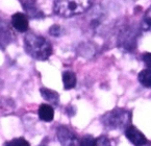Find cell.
<instances>
[{
	"label": "cell",
	"mask_w": 151,
	"mask_h": 146,
	"mask_svg": "<svg viewBox=\"0 0 151 146\" xmlns=\"http://www.w3.org/2000/svg\"><path fill=\"white\" fill-rule=\"evenodd\" d=\"M40 92L42 97L45 100H47L48 102H51L53 104H58V101H60V96H58V94L56 93L55 91L50 90V89H47V88H41Z\"/></svg>",
	"instance_id": "8fae6325"
},
{
	"label": "cell",
	"mask_w": 151,
	"mask_h": 146,
	"mask_svg": "<svg viewBox=\"0 0 151 146\" xmlns=\"http://www.w3.org/2000/svg\"><path fill=\"white\" fill-rule=\"evenodd\" d=\"M60 31H62V28H60V26L58 24L52 25V26L49 28V33L51 35H53V37H58V35H60Z\"/></svg>",
	"instance_id": "e0dca14e"
},
{
	"label": "cell",
	"mask_w": 151,
	"mask_h": 146,
	"mask_svg": "<svg viewBox=\"0 0 151 146\" xmlns=\"http://www.w3.org/2000/svg\"><path fill=\"white\" fill-rule=\"evenodd\" d=\"M96 140H97L98 146H111V142L106 137H99Z\"/></svg>",
	"instance_id": "ac0fdd59"
},
{
	"label": "cell",
	"mask_w": 151,
	"mask_h": 146,
	"mask_svg": "<svg viewBox=\"0 0 151 146\" xmlns=\"http://www.w3.org/2000/svg\"><path fill=\"white\" fill-rule=\"evenodd\" d=\"M22 7L24 9V11L26 12V15L29 18H33V19L44 18V14L38 7L35 0H25V1L22 2Z\"/></svg>",
	"instance_id": "52a82bcc"
},
{
	"label": "cell",
	"mask_w": 151,
	"mask_h": 146,
	"mask_svg": "<svg viewBox=\"0 0 151 146\" xmlns=\"http://www.w3.org/2000/svg\"><path fill=\"white\" fill-rule=\"evenodd\" d=\"M63 82L66 90L73 89L76 86V75L72 71H65L63 73Z\"/></svg>",
	"instance_id": "7c38bea8"
},
{
	"label": "cell",
	"mask_w": 151,
	"mask_h": 146,
	"mask_svg": "<svg viewBox=\"0 0 151 146\" xmlns=\"http://www.w3.org/2000/svg\"><path fill=\"white\" fill-rule=\"evenodd\" d=\"M12 33L4 21L0 20V47L4 46L11 41Z\"/></svg>",
	"instance_id": "30bf717a"
},
{
	"label": "cell",
	"mask_w": 151,
	"mask_h": 146,
	"mask_svg": "<svg viewBox=\"0 0 151 146\" xmlns=\"http://www.w3.org/2000/svg\"><path fill=\"white\" fill-rule=\"evenodd\" d=\"M125 136L126 138L136 146H143L147 143V139L137 127L132 125L127 126L125 129Z\"/></svg>",
	"instance_id": "8992f818"
},
{
	"label": "cell",
	"mask_w": 151,
	"mask_h": 146,
	"mask_svg": "<svg viewBox=\"0 0 151 146\" xmlns=\"http://www.w3.org/2000/svg\"><path fill=\"white\" fill-rule=\"evenodd\" d=\"M93 4V0H55L54 12L60 17L70 18L87 12Z\"/></svg>",
	"instance_id": "7a4b0ae2"
},
{
	"label": "cell",
	"mask_w": 151,
	"mask_h": 146,
	"mask_svg": "<svg viewBox=\"0 0 151 146\" xmlns=\"http://www.w3.org/2000/svg\"><path fill=\"white\" fill-rule=\"evenodd\" d=\"M79 146H98L97 140L92 137V136H85L80 141Z\"/></svg>",
	"instance_id": "2e32d148"
},
{
	"label": "cell",
	"mask_w": 151,
	"mask_h": 146,
	"mask_svg": "<svg viewBox=\"0 0 151 146\" xmlns=\"http://www.w3.org/2000/svg\"><path fill=\"white\" fill-rule=\"evenodd\" d=\"M139 37V28L133 25H126L118 35V45L126 51H132L137 47V40Z\"/></svg>",
	"instance_id": "277c9868"
},
{
	"label": "cell",
	"mask_w": 151,
	"mask_h": 146,
	"mask_svg": "<svg viewBox=\"0 0 151 146\" xmlns=\"http://www.w3.org/2000/svg\"><path fill=\"white\" fill-rule=\"evenodd\" d=\"M131 115L129 112L122 110V108H116L102 116L101 121L103 125L109 129H118L122 127H126L127 124L130 122Z\"/></svg>",
	"instance_id": "3957f363"
},
{
	"label": "cell",
	"mask_w": 151,
	"mask_h": 146,
	"mask_svg": "<svg viewBox=\"0 0 151 146\" xmlns=\"http://www.w3.org/2000/svg\"><path fill=\"white\" fill-rule=\"evenodd\" d=\"M39 117L41 120L45 122H50L53 120L54 117V110L49 104H41L39 108Z\"/></svg>",
	"instance_id": "9c48e42d"
},
{
	"label": "cell",
	"mask_w": 151,
	"mask_h": 146,
	"mask_svg": "<svg viewBox=\"0 0 151 146\" xmlns=\"http://www.w3.org/2000/svg\"><path fill=\"white\" fill-rule=\"evenodd\" d=\"M25 51L33 59L45 61L51 56L52 45L42 35L28 33L24 38Z\"/></svg>",
	"instance_id": "6da1fadb"
},
{
	"label": "cell",
	"mask_w": 151,
	"mask_h": 146,
	"mask_svg": "<svg viewBox=\"0 0 151 146\" xmlns=\"http://www.w3.org/2000/svg\"><path fill=\"white\" fill-rule=\"evenodd\" d=\"M42 146H45V145H42Z\"/></svg>",
	"instance_id": "ffe728a7"
},
{
	"label": "cell",
	"mask_w": 151,
	"mask_h": 146,
	"mask_svg": "<svg viewBox=\"0 0 151 146\" xmlns=\"http://www.w3.org/2000/svg\"><path fill=\"white\" fill-rule=\"evenodd\" d=\"M142 28L144 30L151 31V7L145 13L144 19H143V22H142Z\"/></svg>",
	"instance_id": "5bb4252c"
},
{
	"label": "cell",
	"mask_w": 151,
	"mask_h": 146,
	"mask_svg": "<svg viewBox=\"0 0 151 146\" xmlns=\"http://www.w3.org/2000/svg\"><path fill=\"white\" fill-rule=\"evenodd\" d=\"M138 80L142 86L151 88V69H145L141 71L138 75Z\"/></svg>",
	"instance_id": "4fadbf2b"
},
{
	"label": "cell",
	"mask_w": 151,
	"mask_h": 146,
	"mask_svg": "<svg viewBox=\"0 0 151 146\" xmlns=\"http://www.w3.org/2000/svg\"><path fill=\"white\" fill-rule=\"evenodd\" d=\"M5 146H30V144L24 138H16V139H13L12 141L7 142Z\"/></svg>",
	"instance_id": "9a60e30c"
},
{
	"label": "cell",
	"mask_w": 151,
	"mask_h": 146,
	"mask_svg": "<svg viewBox=\"0 0 151 146\" xmlns=\"http://www.w3.org/2000/svg\"><path fill=\"white\" fill-rule=\"evenodd\" d=\"M143 61H144L145 65L149 68H151V53L150 52H147L144 53V56H143Z\"/></svg>",
	"instance_id": "d6986e66"
},
{
	"label": "cell",
	"mask_w": 151,
	"mask_h": 146,
	"mask_svg": "<svg viewBox=\"0 0 151 146\" xmlns=\"http://www.w3.org/2000/svg\"><path fill=\"white\" fill-rule=\"evenodd\" d=\"M58 138L63 146H79L77 136L67 126H60L58 129Z\"/></svg>",
	"instance_id": "5b68a950"
},
{
	"label": "cell",
	"mask_w": 151,
	"mask_h": 146,
	"mask_svg": "<svg viewBox=\"0 0 151 146\" xmlns=\"http://www.w3.org/2000/svg\"><path fill=\"white\" fill-rule=\"evenodd\" d=\"M12 25L19 33H25L28 29V19L22 13H16L12 16Z\"/></svg>",
	"instance_id": "ba28073f"
}]
</instances>
